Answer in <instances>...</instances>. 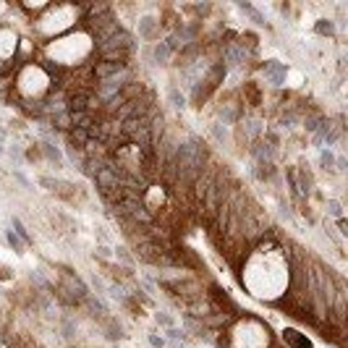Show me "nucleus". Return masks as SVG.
Returning a JSON list of instances; mask_svg holds the SVG:
<instances>
[{
	"instance_id": "20e7f679",
	"label": "nucleus",
	"mask_w": 348,
	"mask_h": 348,
	"mask_svg": "<svg viewBox=\"0 0 348 348\" xmlns=\"http://www.w3.org/2000/svg\"><path fill=\"white\" fill-rule=\"evenodd\" d=\"M264 134V126L259 118H241V131H238V139L246 144L259 142V136Z\"/></svg>"
},
{
	"instance_id": "4468645a",
	"label": "nucleus",
	"mask_w": 348,
	"mask_h": 348,
	"mask_svg": "<svg viewBox=\"0 0 348 348\" xmlns=\"http://www.w3.org/2000/svg\"><path fill=\"white\" fill-rule=\"evenodd\" d=\"M314 32L319 37H333L335 34V24H333V18H319V21L314 24Z\"/></svg>"
},
{
	"instance_id": "9b49d317",
	"label": "nucleus",
	"mask_w": 348,
	"mask_h": 348,
	"mask_svg": "<svg viewBox=\"0 0 348 348\" xmlns=\"http://www.w3.org/2000/svg\"><path fill=\"white\" fill-rule=\"evenodd\" d=\"M50 123H52V128H55V131H71V113H68V110H63V113H58V115H52L50 118Z\"/></svg>"
},
{
	"instance_id": "f257e3e1",
	"label": "nucleus",
	"mask_w": 348,
	"mask_h": 348,
	"mask_svg": "<svg viewBox=\"0 0 348 348\" xmlns=\"http://www.w3.org/2000/svg\"><path fill=\"white\" fill-rule=\"evenodd\" d=\"M58 298L63 301V304H68V306L84 304V301L89 298V288L84 286V280H81V278L66 272L60 278V283H58Z\"/></svg>"
},
{
	"instance_id": "4be33fe9",
	"label": "nucleus",
	"mask_w": 348,
	"mask_h": 348,
	"mask_svg": "<svg viewBox=\"0 0 348 348\" xmlns=\"http://www.w3.org/2000/svg\"><path fill=\"white\" fill-rule=\"evenodd\" d=\"M154 322L162 325L165 330H168V327H176V319H173L168 311H157V314H154Z\"/></svg>"
},
{
	"instance_id": "39448f33",
	"label": "nucleus",
	"mask_w": 348,
	"mask_h": 348,
	"mask_svg": "<svg viewBox=\"0 0 348 348\" xmlns=\"http://www.w3.org/2000/svg\"><path fill=\"white\" fill-rule=\"evenodd\" d=\"M286 73H288V66L280 63V60H264V66H262V76L267 79L272 87H283Z\"/></svg>"
},
{
	"instance_id": "aec40b11",
	"label": "nucleus",
	"mask_w": 348,
	"mask_h": 348,
	"mask_svg": "<svg viewBox=\"0 0 348 348\" xmlns=\"http://www.w3.org/2000/svg\"><path fill=\"white\" fill-rule=\"evenodd\" d=\"M113 256H115V259H121V262L126 264V270H131V267H134V256H131V251H128L126 246H118V249L113 251Z\"/></svg>"
},
{
	"instance_id": "bb28decb",
	"label": "nucleus",
	"mask_w": 348,
	"mask_h": 348,
	"mask_svg": "<svg viewBox=\"0 0 348 348\" xmlns=\"http://www.w3.org/2000/svg\"><path fill=\"white\" fill-rule=\"evenodd\" d=\"M97 233H99V241H102V244L107 246V244H110V236H107V228H102V225H99V228H97Z\"/></svg>"
},
{
	"instance_id": "6ab92c4d",
	"label": "nucleus",
	"mask_w": 348,
	"mask_h": 348,
	"mask_svg": "<svg viewBox=\"0 0 348 348\" xmlns=\"http://www.w3.org/2000/svg\"><path fill=\"white\" fill-rule=\"evenodd\" d=\"M165 341H173V343H186L189 341V333H186V330H178V327H168V338H165Z\"/></svg>"
},
{
	"instance_id": "f03ea898",
	"label": "nucleus",
	"mask_w": 348,
	"mask_h": 348,
	"mask_svg": "<svg viewBox=\"0 0 348 348\" xmlns=\"http://www.w3.org/2000/svg\"><path fill=\"white\" fill-rule=\"evenodd\" d=\"M288 181L296 197H309L314 191V178L306 168H288Z\"/></svg>"
},
{
	"instance_id": "c85d7f7f",
	"label": "nucleus",
	"mask_w": 348,
	"mask_h": 348,
	"mask_svg": "<svg viewBox=\"0 0 348 348\" xmlns=\"http://www.w3.org/2000/svg\"><path fill=\"white\" fill-rule=\"evenodd\" d=\"M8 139V128H3V126H0V144H3Z\"/></svg>"
},
{
	"instance_id": "2eb2a0df",
	"label": "nucleus",
	"mask_w": 348,
	"mask_h": 348,
	"mask_svg": "<svg viewBox=\"0 0 348 348\" xmlns=\"http://www.w3.org/2000/svg\"><path fill=\"white\" fill-rule=\"evenodd\" d=\"M105 330H107V338H110V341H121V338H123V327L118 325L113 317H107V325H105Z\"/></svg>"
},
{
	"instance_id": "ddd939ff",
	"label": "nucleus",
	"mask_w": 348,
	"mask_h": 348,
	"mask_svg": "<svg viewBox=\"0 0 348 348\" xmlns=\"http://www.w3.org/2000/svg\"><path fill=\"white\" fill-rule=\"evenodd\" d=\"M238 8H241V11H244L246 16H249L256 26H264V24H267V21H264V16H262L259 11H256V8H254L251 3H238Z\"/></svg>"
},
{
	"instance_id": "423d86ee",
	"label": "nucleus",
	"mask_w": 348,
	"mask_h": 348,
	"mask_svg": "<svg viewBox=\"0 0 348 348\" xmlns=\"http://www.w3.org/2000/svg\"><path fill=\"white\" fill-rule=\"evenodd\" d=\"M40 152L45 154V160L55 165V168H63V165H66V157H63L60 147L55 144V142H50V139H42V144H40Z\"/></svg>"
},
{
	"instance_id": "cd10ccee",
	"label": "nucleus",
	"mask_w": 348,
	"mask_h": 348,
	"mask_svg": "<svg viewBox=\"0 0 348 348\" xmlns=\"http://www.w3.org/2000/svg\"><path fill=\"white\" fill-rule=\"evenodd\" d=\"M338 228H341V236H346V233H348V231H346V217L338 220Z\"/></svg>"
},
{
	"instance_id": "a878e982",
	"label": "nucleus",
	"mask_w": 348,
	"mask_h": 348,
	"mask_svg": "<svg viewBox=\"0 0 348 348\" xmlns=\"http://www.w3.org/2000/svg\"><path fill=\"white\" fill-rule=\"evenodd\" d=\"M89 283H92V288H95V291L99 293V296H105V293H107V286L97 278V275H92V280H89Z\"/></svg>"
},
{
	"instance_id": "9d476101",
	"label": "nucleus",
	"mask_w": 348,
	"mask_h": 348,
	"mask_svg": "<svg viewBox=\"0 0 348 348\" xmlns=\"http://www.w3.org/2000/svg\"><path fill=\"white\" fill-rule=\"evenodd\" d=\"M283 341H286L291 348H311L309 338L301 335V333H296V330H286V333H283Z\"/></svg>"
},
{
	"instance_id": "0eeeda50",
	"label": "nucleus",
	"mask_w": 348,
	"mask_h": 348,
	"mask_svg": "<svg viewBox=\"0 0 348 348\" xmlns=\"http://www.w3.org/2000/svg\"><path fill=\"white\" fill-rule=\"evenodd\" d=\"M128 66H123V63H110V60H99V63H95V76H97V81H105V79H113V76H118L121 71H126Z\"/></svg>"
},
{
	"instance_id": "412c9836",
	"label": "nucleus",
	"mask_w": 348,
	"mask_h": 348,
	"mask_svg": "<svg viewBox=\"0 0 348 348\" xmlns=\"http://www.w3.org/2000/svg\"><path fill=\"white\" fill-rule=\"evenodd\" d=\"M5 241H8V246H11L16 254H24V241H21V238H18L13 231H5Z\"/></svg>"
},
{
	"instance_id": "dca6fc26",
	"label": "nucleus",
	"mask_w": 348,
	"mask_h": 348,
	"mask_svg": "<svg viewBox=\"0 0 348 348\" xmlns=\"http://www.w3.org/2000/svg\"><path fill=\"white\" fill-rule=\"evenodd\" d=\"M168 99H170V105L176 107V110H183V107H186V97L181 95V89H178V87H170Z\"/></svg>"
},
{
	"instance_id": "393cba45",
	"label": "nucleus",
	"mask_w": 348,
	"mask_h": 348,
	"mask_svg": "<svg viewBox=\"0 0 348 348\" xmlns=\"http://www.w3.org/2000/svg\"><path fill=\"white\" fill-rule=\"evenodd\" d=\"M209 131H212V134H215V139H217L220 144H223V142L228 139V131H225V128H223V123H212V126H209Z\"/></svg>"
},
{
	"instance_id": "b1692460",
	"label": "nucleus",
	"mask_w": 348,
	"mask_h": 348,
	"mask_svg": "<svg viewBox=\"0 0 348 348\" xmlns=\"http://www.w3.org/2000/svg\"><path fill=\"white\" fill-rule=\"evenodd\" d=\"M147 341H149L152 348H168V341H165L162 335H157V333H149V335H147Z\"/></svg>"
},
{
	"instance_id": "f3484780",
	"label": "nucleus",
	"mask_w": 348,
	"mask_h": 348,
	"mask_svg": "<svg viewBox=\"0 0 348 348\" xmlns=\"http://www.w3.org/2000/svg\"><path fill=\"white\" fill-rule=\"evenodd\" d=\"M325 209H327V215L335 217V220L343 217V201H338V199H327L325 201Z\"/></svg>"
},
{
	"instance_id": "f8f14e48",
	"label": "nucleus",
	"mask_w": 348,
	"mask_h": 348,
	"mask_svg": "<svg viewBox=\"0 0 348 348\" xmlns=\"http://www.w3.org/2000/svg\"><path fill=\"white\" fill-rule=\"evenodd\" d=\"M319 168L335 170V152L330 149V147H319Z\"/></svg>"
},
{
	"instance_id": "6e6552de",
	"label": "nucleus",
	"mask_w": 348,
	"mask_h": 348,
	"mask_svg": "<svg viewBox=\"0 0 348 348\" xmlns=\"http://www.w3.org/2000/svg\"><path fill=\"white\" fill-rule=\"evenodd\" d=\"M160 32V21L152 16H142L139 18V37L142 40H154V34Z\"/></svg>"
},
{
	"instance_id": "c756f323",
	"label": "nucleus",
	"mask_w": 348,
	"mask_h": 348,
	"mask_svg": "<svg viewBox=\"0 0 348 348\" xmlns=\"http://www.w3.org/2000/svg\"><path fill=\"white\" fill-rule=\"evenodd\" d=\"M3 154H5V147H3V144H0V157H3Z\"/></svg>"
},
{
	"instance_id": "7ed1b4c3",
	"label": "nucleus",
	"mask_w": 348,
	"mask_h": 348,
	"mask_svg": "<svg viewBox=\"0 0 348 348\" xmlns=\"http://www.w3.org/2000/svg\"><path fill=\"white\" fill-rule=\"evenodd\" d=\"M107 50H123V52H134L136 50V42H134V37L123 32V29H118L113 37H110L107 42L102 45H97V52H107Z\"/></svg>"
},
{
	"instance_id": "5701e85b",
	"label": "nucleus",
	"mask_w": 348,
	"mask_h": 348,
	"mask_svg": "<svg viewBox=\"0 0 348 348\" xmlns=\"http://www.w3.org/2000/svg\"><path fill=\"white\" fill-rule=\"evenodd\" d=\"M95 256H99V259H105V262H113L115 256H113V249L110 246H105V244H99L97 249H95Z\"/></svg>"
},
{
	"instance_id": "1a4fd4ad",
	"label": "nucleus",
	"mask_w": 348,
	"mask_h": 348,
	"mask_svg": "<svg viewBox=\"0 0 348 348\" xmlns=\"http://www.w3.org/2000/svg\"><path fill=\"white\" fill-rule=\"evenodd\" d=\"M170 55H173V50L168 48V42H165V40L152 45V60H154V63H160V66H165V63L170 60Z\"/></svg>"
},
{
	"instance_id": "a211bd4d",
	"label": "nucleus",
	"mask_w": 348,
	"mask_h": 348,
	"mask_svg": "<svg viewBox=\"0 0 348 348\" xmlns=\"http://www.w3.org/2000/svg\"><path fill=\"white\" fill-rule=\"evenodd\" d=\"M11 223H13V233L21 238L24 244H32V236H29V231H26V225L21 223V217H13Z\"/></svg>"
}]
</instances>
